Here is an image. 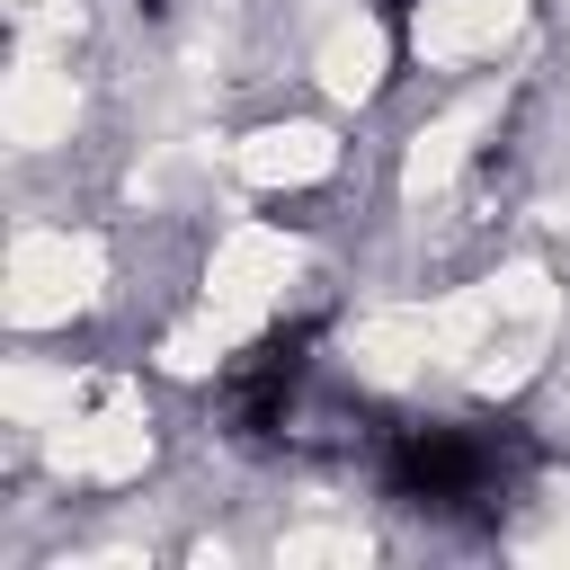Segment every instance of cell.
Segmentation results:
<instances>
[{
  "label": "cell",
  "instance_id": "obj_1",
  "mask_svg": "<svg viewBox=\"0 0 570 570\" xmlns=\"http://www.w3.org/2000/svg\"><path fill=\"white\" fill-rule=\"evenodd\" d=\"M517 472H525V436L490 428V419H410L383 445L392 499H410L428 517H481L517 490Z\"/></svg>",
  "mask_w": 570,
  "mask_h": 570
},
{
  "label": "cell",
  "instance_id": "obj_2",
  "mask_svg": "<svg viewBox=\"0 0 570 570\" xmlns=\"http://www.w3.org/2000/svg\"><path fill=\"white\" fill-rule=\"evenodd\" d=\"M312 321H285L267 338H249L232 365H223V419L240 436H285L294 401H303V374H312Z\"/></svg>",
  "mask_w": 570,
  "mask_h": 570
}]
</instances>
